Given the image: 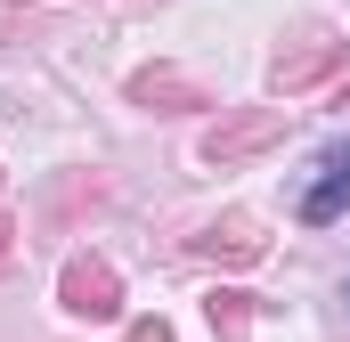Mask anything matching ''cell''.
Returning <instances> with one entry per match:
<instances>
[{
  "mask_svg": "<svg viewBox=\"0 0 350 342\" xmlns=\"http://www.w3.org/2000/svg\"><path fill=\"white\" fill-rule=\"evenodd\" d=\"M342 212H350V139H334V147L318 155V179L301 187V220H310V228H334Z\"/></svg>",
  "mask_w": 350,
  "mask_h": 342,
  "instance_id": "cell-3",
  "label": "cell"
},
{
  "mask_svg": "<svg viewBox=\"0 0 350 342\" xmlns=\"http://www.w3.org/2000/svg\"><path fill=\"white\" fill-rule=\"evenodd\" d=\"M196 253L204 261H261L269 245H261V228H253L245 212H228V220H212V228L196 237Z\"/></svg>",
  "mask_w": 350,
  "mask_h": 342,
  "instance_id": "cell-6",
  "label": "cell"
},
{
  "mask_svg": "<svg viewBox=\"0 0 350 342\" xmlns=\"http://www.w3.org/2000/svg\"><path fill=\"white\" fill-rule=\"evenodd\" d=\"M122 342H172V326H163V318H139V326H131Z\"/></svg>",
  "mask_w": 350,
  "mask_h": 342,
  "instance_id": "cell-8",
  "label": "cell"
},
{
  "mask_svg": "<svg viewBox=\"0 0 350 342\" xmlns=\"http://www.w3.org/2000/svg\"><path fill=\"white\" fill-rule=\"evenodd\" d=\"M342 310H350V277H342Z\"/></svg>",
  "mask_w": 350,
  "mask_h": 342,
  "instance_id": "cell-10",
  "label": "cell"
},
{
  "mask_svg": "<svg viewBox=\"0 0 350 342\" xmlns=\"http://www.w3.org/2000/svg\"><path fill=\"white\" fill-rule=\"evenodd\" d=\"M57 302H66L74 318H122V277H114V261L74 253L66 277H57Z\"/></svg>",
  "mask_w": 350,
  "mask_h": 342,
  "instance_id": "cell-2",
  "label": "cell"
},
{
  "mask_svg": "<svg viewBox=\"0 0 350 342\" xmlns=\"http://www.w3.org/2000/svg\"><path fill=\"white\" fill-rule=\"evenodd\" d=\"M334 66H342V41H326V33H318V41H310V49H293V57L277 49V66H269V90H285V98H293V90L326 82Z\"/></svg>",
  "mask_w": 350,
  "mask_h": 342,
  "instance_id": "cell-4",
  "label": "cell"
},
{
  "mask_svg": "<svg viewBox=\"0 0 350 342\" xmlns=\"http://www.w3.org/2000/svg\"><path fill=\"white\" fill-rule=\"evenodd\" d=\"M342 106H350V90H342Z\"/></svg>",
  "mask_w": 350,
  "mask_h": 342,
  "instance_id": "cell-11",
  "label": "cell"
},
{
  "mask_svg": "<svg viewBox=\"0 0 350 342\" xmlns=\"http://www.w3.org/2000/svg\"><path fill=\"white\" fill-rule=\"evenodd\" d=\"M8 237H16V228H8V220H0V253H8Z\"/></svg>",
  "mask_w": 350,
  "mask_h": 342,
  "instance_id": "cell-9",
  "label": "cell"
},
{
  "mask_svg": "<svg viewBox=\"0 0 350 342\" xmlns=\"http://www.w3.org/2000/svg\"><path fill=\"white\" fill-rule=\"evenodd\" d=\"M277 139H285V106H237V114H220L196 139V155L212 171H228V163H245V155H261V147H277Z\"/></svg>",
  "mask_w": 350,
  "mask_h": 342,
  "instance_id": "cell-1",
  "label": "cell"
},
{
  "mask_svg": "<svg viewBox=\"0 0 350 342\" xmlns=\"http://www.w3.org/2000/svg\"><path fill=\"white\" fill-rule=\"evenodd\" d=\"M131 98H139V106H155V114H172V106H212V98L187 82L179 66H139V74H131Z\"/></svg>",
  "mask_w": 350,
  "mask_h": 342,
  "instance_id": "cell-5",
  "label": "cell"
},
{
  "mask_svg": "<svg viewBox=\"0 0 350 342\" xmlns=\"http://www.w3.org/2000/svg\"><path fill=\"white\" fill-rule=\"evenodd\" d=\"M212 334H220V342H245V334H253V293L220 285V293H212Z\"/></svg>",
  "mask_w": 350,
  "mask_h": 342,
  "instance_id": "cell-7",
  "label": "cell"
}]
</instances>
